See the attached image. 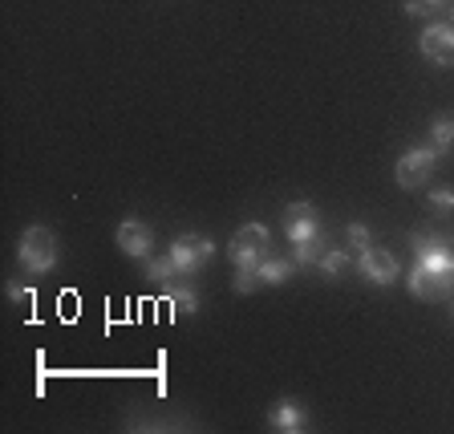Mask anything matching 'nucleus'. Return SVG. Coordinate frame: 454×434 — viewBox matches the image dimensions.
<instances>
[{
  "mask_svg": "<svg viewBox=\"0 0 454 434\" xmlns=\"http://www.w3.org/2000/svg\"><path fill=\"white\" fill-rule=\"evenodd\" d=\"M414 248V268H410L406 284L418 301H446L454 293V248L438 236H410Z\"/></svg>",
  "mask_w": 454,
  "mask_h": 434,
  "instance_id": "nucleus-1",
  "label": "nucleus"
},
{
  "mask_svg": "<svg viewBox=\"0 0 454 434\" xmlns=\"http://www.w3.org/2000/svg\"><path fill=\"white\" fill-rule=\"evenodd\" d=\"M17 260L33 276L53 272V264H57V236L49 232L45 224L25 227V232H20V240H17Z\"/></svg>",
  "mask_w": 454,
  "mask_h": 434,
  "instance_id": "nucleus-2",
  "label": "nucleus"
},
{
  "mask_svg": "<svg viewBox=\"0 0 454 434\" xmlns=\"http://www.w3.org/2000/svg\"><path fill=\"white\" fill-rule=\"evenodd\" d=\"M167 256L175 260L179 276H191V272H199V268L207 264L211 256H215V240H211V236H191V232H183V236L170 240Z\"/></svg>",
  "mask_w": 454,
  "mask_h": 434,
  "instance_id": "nucleus-3",
  "label": "nucleus"
},
{
  "mask_svg": "<svg viewBox=\"0 0 454 434\" xmlns=\"http://www.w3.org/2000/svg\"><path fill=\"white\" fill-rule=\"evenodd\" d=\"M438 159H442V154H438L434 146H414V151H406L402 159H397V167H394L397 187H406V191L426 187V179L434 175Z\"/></svg>",
  "mask_w": 454,
  "mask_h": 434,
  "instance_id": "nucleus-4",
  "label": "nucleus"
},
{
  "mask_svg": "<svg viewBox=\"0 0 454 434\" xmlns=\"http://www.w3.org/2000/svg\"><path fill=\"white\" fill-rule=\"evenodd\" d=\"M264 252H268V227L255 224V219H247L236 236H231V264L255 268L260 260H264Z\"/></svg>",
  "mask_w": 454,
  "mask_h": 434,
  "instance_id": "nucleus-5",
  "label": "nucleus"
},
{
  "mask_svg": "<svg viewBox=\"0 0 454 434\" xmlns=\"http://www.w3.org/2000/svg\"><path fill=\"white\" fill-rule=\"evenodd\" d=\"M418 53L426 61H434V66H454V25L450 20H434V25H426L418 33Z\"/></svg>",
  "mask_w": 454,
  "mask_h": 434,
  "instance_id": "nucleus-6",
  "label": "nucleus"
},
{
  "mask_svg": "<svg viewBox=\"0 0 454 434\" xmlns=\"http://www.w3.org/2000/svg\"><path fill=\"white\" fill-rule=\"evenodd\" d=\"M357 272L365 276L369 284L386 288V284H394L397 276H402V264L394 260V252H386V248H373V244H369L365 252H357Z\"/></svg>",
  "mask_w": 454,
  "mask_h": 434,
  "instance_id": "nucleus-7",
  "label": "nucleus"
},
{
  "mask_svg": "<svg viewBox=\"0 0 454 434\" xmlns=\"http://www.w3.org/2000/svg\"><path fill=\"white\" fill-rule=\"evenodd\" d=\"M284 232H288V240H293V244L321 236V211H317V203H309V199L288 203V208H284Z\"/></svg>",
  "mask_w": 454,
  "mask_h": 434,
  "instance_id": "nucleus-8",
  "label": "nucleus"
},
{
  "mask_svg": "<svg viewBox=\"0 0 454 434\" xmlns=\"http://www.w3.org/2000/svg\"><path fill=\"white\" fill-rule=\"evenodd\" d=\"M114 244H118V252L122 256H130V260H151L154 232L142 224V219H122L118 232H114Z\"/></svg>",
  "mask_w": 454,
  "mask_h": 434,
  "instance_id": "nucleus-9",
  "label": "nucleus"
},
{
  "mask_svg": "<svg viewBox=\"0 0 454 434\" xmlns=\"http://www.w3.org/2000/svg\"><path fill=\"white\" fill-rule=\"evenodd\" d=\"M268 426L280 434H301L304 426H309V414H304L301 402H293V398H284V402H276L272 410H268Z\"/></svg>",
  "mask_w": 454,
  "mask_h": 434,
  "instance_id": "nucleus-10",
  "label": "nucleus"
},
{
  "mask_svg": "<svg viewBox=\"0 0 454 434\" xmlns=\"http://www.w3.org/2000/svg\"><path fill=\"white\" fill-rule=\"evenodd\" d=\"M162 296L170 301L175 312H199V293L191 288V280H175V276H170V280L162 284Z\"/></svg>",
  "mask_w": 454,
  "mask_h": 434,
  "instance_id": "nucleus-11",
  "label": "nucleus"
},
{
  "mask_svg": "<svg viewBox=\"0 0 454 434\" xmlns=\"http://www.w3.org/2000/svg\"><path fill=\"white\" fill-rule=\"evenodd\" d=\"M353 264H357V256H353L349 248H329V252L321 256V264H317V268H321V276L337 280V276H345Z\"/></svg>",
  "mask_w": 454,
  "mask_h": 434,
  "instance_id": "nucleus-12",
  "label": "nucleus"
},
{
  "mask_svg": "<svg viewBox=\"0 0 454 434\" xmlns=\"http://www.w3.org/2000/svg\"><path fill=\"white\" fill-rule=\"evenodd\" d=\"M402 9H406V17L422 20L426 12H438L442 20L454 17V0H402Z\"/></svg>",
  "mask_w": 454,
  "mask_h": 434,
  "instance_id": "nucleus-13",
  "label": "nucleus"
},
{
  "mask_svg": "<svg viewBox=\"0 0 454 434\" xmlns=\"http://www.w3.org/2000/svg\"><path fill=\"white\" fill-rule=\"evenodd\" d=\"M325 252H329L325 236H312V240H301V244H293V260H296L301 268H317Z\"/></svg>",
  "mask_w": 454,
  "mask_h": 434,
  "instance_id": "nucleus-14",
  "label": "nucleus"
},
{
  "mask_svg": "<svg viewBox=\"0 0 454 434\" xmlns=\"http://www.w3.org/2000/svg\"><path fill=\"white\" fill-rule=\"evenodd\" d=\"M430 146L438 154H450L454 146V114H438L434 122H430Z\"/></svg>",
  "mask_w": 454,
  "mask_h": 434,
  "instance_id": "nucleus-15",
  "label": "nucleus"
},
{
  "mask_svg": "<svg viewBox=\"0 0 454 434\" xmlns=\"http://www.w3.org/2000/svg\"><path fill=\"white\" fill-rule=\"evenodd\" d=\"M296 260H260V264H255V272H260V284H284L288 280V276L296 272Z\"/></svg>",
  "mask_w": 454,
  "mask_h": 434,
  "instance_id": "nucleus-16",
  "label": "nucleus"
},
{
  "mask_svg": "<svg viewBox=\"0 0 454 434\" xmlns=\"http://www.w3.org/2000/svg\"><path fill=\"white\" fill-rule=\"evenodd\" d=\"M170 276H179V268H175L170 256H162V260H146V280L151 284H167Z\"/></svg>",
  "mask_w": 454,
  "mask_h": 434,
  "instance_id": "nucleus-17",
  "label": "nucleus"
},
{
  "mask_svg": "<svg viewBox=\"0 0 454 434\" xmlns=\"http://www.w3.org/2000/svg\"><path fill=\"white\" fill-rule=\"evenodd\" d=\"M345 244H349V252L357 256V252H365V248L373 244V236H369L365 224H349V227H345Z\"/></svg>",
  "mask_w": 454,
  "mask_h": 434,
  "instance_id": "nucleus-18",
  "label": "nucleus"
},
{
  "mask_svg": "<svg viewBox=\"0 0 454 434\" xmlns=\"http://www.w3.org/2000/svg\"><path fill=\"white\" fill-rule=\"evenodd\" d=\"M426 199H430V208H434L438 216H454V191L450 187H434Z\"/></svg>",
  "mask_w": 454,
  "mask_h": 434,
  "instance_id": "nucleus-19",
  "label": "nucleus"
},
{
  "mask_svg": "<svg viewBox=\"0 0 454 434\" xmlns=\"http://www.w3.org/2000/svg\"><path fill=\"white\" fill-rule=\"evenodd\" d=\"M33 293H37V288H33V284H20V280H4V296H9L12 304H28V301H33Z\"/></svg>",
  "mask_w": 454,
  "mask_h": 434,
  "instance_id": "nucleus-20",
  "label": "nucleus"
},
{
  "mask_svg": "<svg viewBox=\"0 0 454 434\" xmlns=\"http://www.w3.org/2000/svg\"><path fill=\"white\" fill-rule=\"evenodd\" d=\"M255 284H260V272H255V268H236V280H231V288H236L239 296H247Z\"/></svg>",
  "mask_w": 454,
  "mask_h": 434,
  "instance_id": "nucleus-21",
  "label": "nucleus"
},
{
  "mask_svg": "<svg viewBox=\"0 0 454 434\" xmlns=\"http://www.w3.org/2000/svg\"><path fill=\"white\" fill-rule=\"evenodd\" d=\"M450 312H454V304H450Z\"/></svg>",
  "mask_w": 454,
  "mask_h": 434,
  "instance_id": "nucleus-22",
  "label": "nucleus"
}]
</instances>
